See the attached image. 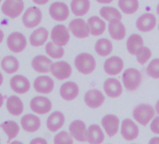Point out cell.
Here are the masks:
<instances>
[{
    "mask_svg": "<svg viewBox=\"0 0 159 144\" xmlns=\"http://www.w3.org/2000/svg\"><path fill=\"white\" fill-rule=\"evenodd\" d=\"M74 65L80 73L89 75L95 71L97 67V61L92 54L88 52H82L75 57Z\"/></svg>",
    "mask_w": 159,
    "mask_h": 144,
    "instance_id": "cell-1",
    "label": "cell"
},
{
    "mask_svg": "<svg viewBox=\"0 0 159 144\" xmlns=\"http://www.w3.org/2000/svg\"><path fill=\"white\" fill-rule=\"evenodd\" d=\"M122 81L124 87L128 92H134L139 88L142 82V75L139 69L129 67L124 71Z\"/></svg>",
    "mask_w": 159,
    "mask_h": 144,
    "instance_id": "cell-2",
    "label": "cell"
},
{
    "mask_svg": "<svg viewBox=\"0 0 159 144\" xmlns=\"http://www.w3.org/2000/svg\"><path fill=\"white\" fill-rule=\"evenodd\" d=\"M155 110L150 104H139L133 110V117L137 123L142 126L147 125L152 119L154 118Z\"/></svg>",
    "mask_w": 159,
    "mask_h": 144,
    "instance_id": "cell-3",
    "label": "cell"
},
{
    "mask_svg": "<svg viewBox=\"0 0 159 144\" xmlns=\"http://www.w3.org/2000/svg\"><path fill=\"white\" fill-rule=\"evenodd\" d=\"M25 9V3L23 0H5L1 7L2 13L11 18L15 19L18 18Z\"/></svg>",
    "mask_w": 159,
    "mask_h": 144,
    "instance_id": "cell-4",
    "label": "cell"
},
{
    "mask_svg": "<svg viewBox=\"0 0 159 144\" xmlns=\"http://www.w3.org/2000/svg\"><path fill=\"white\" fill-rule=\"evenodd\" d=\"M68 29L77 38H86L90 35V28L88 24L82 18L71 20L68 24Z\"/></svg>",
    "mask_w": 159,
    "mask_h": 144,
    "instance_id": "cell-5",
    "label": "cell"
},
{
    "mask_svg": "<svg viewBox=\"0 0 159 144\" xmlns=\"http://www.w3.org/2000/svg\"><path fill=\"white\" fill-rule=\"evenodd\" d=\"M69 29L64 25H57L52 27L50 37L52 41L61 47H64L68 44L70 39Z\"/></svg>",
    "mask_w": 159,
    "mask_h": 144,
    "instance_id": "cell-6",
    "label": "cell"
},
{
    "mask_svg": "<svg viewBox=\"0 0 159 144\" xmlns=\"http://www.w3.org/2000/svg\"><path fill=\"white\" fill-rule=\"evenodd\" d=\"M27 45V40L25 35L20 32H13L9 35L7 38V46L9 50L12 52L19 53L25 50Z\"/></svg>",
    "mask_w": 159,
    "mask_h": 144,
    "instance_id": "cell-7",
    "label": "cell"
},
{
    "mask_svg": "<svg viewBox=\"0 0 159 144\" xmlns=\"http://www.w3.org/2000/svg\"><path fill=\"white\" fill-rule=\"evenodd\" d=\"M42 21V12L38 7L28 8L23 15V24L26 28H35Z\"/></svg>",
    "mask_w": 159,
    "mask_h": 144,
    "instance_id": "cell-8",
    "label": "cell"
},
{
    "mask_svg": "<svg viewBox=\"0 0 159 144\" xmlns=\"http://www.w3.org/2000/svg\"><path fill=\"white\" fill-rule=\"evenodd\" d=\"M69 9L68 6L61 1L53 2L49 8L50 16L53 21L56 22H65L69 17Z\"/></svg>",
    "mask_w": 159,
    "mask_h": 144,
    "instance_id": "cell-9",
    "label": "cell"
},
{
    "mask_svg": "<svg viewBox=\"0 0 159 144\" xmlns=\"http://www.w3.org/2000/svg\"><path fill=\"white\" fill-rule=\"evenodd\" d=\"M50 72L52 75L59 81L67 80L72 74V67L66 61H58L52 63Z\"/></svg>",
    "mask_w": 159,
    "mask_h": 144,
    "instance_id": "cell-10",
    "label": "cell"
},
{
    "mask_svg": "<svg viewBox=\"0 0 159 144\" xmlns=\"http://www.w3.org/2000/svg\"><path fill=\"white\" fill-rule=\"evenodd\" d=\"M156 17L151 12H146L140 15L136 21V27L139 31L148 33L153 30L156 26Z\"/></svg>",
    "mask_w": 159,
    "mask_h": 144,
    "instance_id": "cell-11",
    "label": "cell"
},
{
    "mask_svg": "<svg viewBox=\"0 0 159 144\" xmlns=\"http://www.w3.org/2000/svg\"><path fill=\"white\" fill-rule=\"evenodd\" d=\"M52 107L51 100L46 97L38 96L33 97L30 101V109L37 114H46L51 111Z\"/></svg>",
    "mask_w": 159,
    "mask_h": 144,
    "instance_id": "cell-12",
    "label": "cell"
},
{
    "mask_svg": "<svg viewBox=\"0 0 159 144\" xmlns=\"http://www.w3.org/2000/svg\"><path fill=\"white\" fill-rule=\"evenodd\" d=\"M124 61L119 56H111L106 59L103 65L104 71L110 76H116L124 69Z\"/></svg>",
    "mask_w": 159,
    "mask_h": 144,
    "instance_id": "cell-13",
    "label": "cell"
},
{
    "mask_svg": "<svg viewBox=\"0 0 159 144\" xmlns=\"http://www.w3.org/2000/svg\"><path fill=\"white\" fill-rule=\"evenodd\" d=\"M84 102L91 109H98L105 102V96L98 89H90L84 95Z\"/></svg>",
    "mask_w": 159,
    "mask_h": 144,
    "instance_id": "cell-14",
    "label": "cell"
},
{
    "mask_svg": "<svg viewBox=\"0 0 159 144\" xmlns=\"http://www.w3.org/2000/svg\"><path fill=\"white\" fill-rule=\"evenodd\" d=\"M139 129L131 119H125L121 124V135L128 141H132L139 137Z\"/></svg>",
    "mask_w": 159,
    "mask_h": 144,
    "instance_id": "cell-15",
    "label": "cell"
},
{
    "mask_svg": "<svg viewBox=\"0 0 159 144\" xmlns=\"http://www.w3.org/2000/svg\"><path fill=\"white\" fill-rule=\"evenodd\" d=\"M101 124L106 132V134L112 137H114L117 132L119 131L120 126V120L119 118L114 114H107L105 115L101 120Z\"/></svg>",
    "mask_w": 159,
    "mask_h": 144,
    "instance_id": "cell-16",
    "label": "cell"
},
{
    "mask_svg": "<svg viewBox=\"0 0 159 144\" xmlns=\"http://www.w3.org/2000/svg\"><path fill=\"white\" fill-rule=\"evenodd\" d=\"M69 132L73 138L79 142L86 141V124L82 120H75L69 124Z\"/></svg>",
    "mask_w": 159,
    "mask_h": 144,
    "instance_id": "cell-17",
    "label": "cell"
},
{
    "mask_svg": "<svg viewBox=\"0 0 159 144\" xmlns=\"http://www.w3.org/2000/svg\"><path fill=\"white\" fill-rule=\"evenodd\" d=\"M10 85L12 91L19 95H25L30 90V82L23 75L13 76L10 81Z\"/></svg>",
    "mask_w": 159,
    "mask_h": 144,
    "instance_id": "cell-18",
    "label": "cell"
},
{
    "mask_svg": "<svg viewBox=\"0 0 159 144\" xmlns=\"http://www.w3.org/2000/svg\"><path fill=\"white\" fill-rule=\"evenodd\" d=\"M103 89L105 94L111 98H117L123 93V85L121 82L114 78L107 79L103 83Z\"/></svg>",
    "mask_w": 159,
    "mask_h": 144,
    "instance_id": "cell-19",
    "label": "cell"
},
{
    "mask_svg": "<svg viewBox=\"0 0 159 144\" xmlns=\"http://www.w3.org/2000/svg\"><path fill=\"white\" fill-rule=\"evenodd\" d=\"M33 85L36 92L43 95L50 94L54 89V82L49 76H39L36 78Z\"/></svg>",
    "mask_w": 159,
    "mask_h": 144,
    "instance_id": "cell-20",
    "label": "cell"
},
{
    "mask_svg": "<svg viewBox=\"0 0 159 144\" xmlns=\"http://www.w3.org/2000/svg\"><path fill=\"white\" fill-rule=\"evenodd\" d=\"M108 30L113 40H123L126 35V29L121 20H113L109 23Z\"/></svg>",
    "mask_w": 159,
    "mask_h": 144,
    "instance_id": "cell-21",
    "label": "cell"
},
{
    "mask_svg": "<svg viewBox=\"0 0 159 144\" xmlns=\"http://www.w3.org/2000/svg\"><path fill=\"white\" fill-rule=\"evenodd\" d=\"M52 65V60L45 55H37L32 59L31 66L38 73H48Z\"/></svg>",
    "mask_w": 159,
    "mask_h": 144,
    "instance_id": "cell-22",
    "label": "cell"
},
{
    "mask_svg": "<svg viewBox=\"0 0 159 144\" xmlns=\"http://www.w3.org/2000/svg\"><path fill=\"white\" fill-rule=\"evenodd\" d=\"M79 86L74 82H66L60 87V96L66 101H72L79 96Z\"/></svg>",
    "mask_w": 159,
    "mask_h": 144,
    "instance_id": "cell-23",
    "label": "cell"
},
{
    "mask_svg": "<svg viewBox=\"0 0 159 144\" xmlns=\"http://www.w3.org/2000/svg\"><path fill=\"white\" fill-rule=\"evenodd\" d=\"M105 139V135L98 124H91L86 131V141L89 144H101Z\"/></svg>",
    "mask_w": 159,
    "mask_h": 144,
    "instance_id": "cell-24",
    "label": "cell"
},
{
    "mask_svg": "<svg viewBox=\"0 0 159 144\" xmlns=\"http://www.w3.org/2000/svg\"><path fill=\"white\" fill-rule=\"evenodd\" d=\"M40 119L35 114H26L21 119V125L23 129L28 133L37 132L40 127Z\"/></svg>",
    "mask_w": 159,
    "mask_h": 144,
    "instance_id": "cell-25",
    "label": "cell"
},
{
    "mask_svg": "<svg viewBox=\"0 0 159 144\" xmlns=\"http://www.w3.org/2000/svg\"><path fill=\"white\" fill-rule=\"evenodd\" d=\"M91 8L90 0H71L70 10L71 12L77 17H83L86 15Z\"/></svg>",
    "mask_w": 159,
    "mask_h": 144,
    "instance_id": "cell-26",
    "label": "cell"
},
{
    "mask_svg": "<svg viewBox=\"0 0 159 144\" xmlns=\"http://www.w3.org/2000/svg\"><path fill=\"white\" fill-rule=\"evenodd\" d=\"M65 116L61 111H53L47 119L46 126L51 132H57L65 124Z\"/></svg>",
    "mask_w": 159,
    "mask_h": 144,
    "instance_id": "cell-27",
    "label": "cell"
},
{
    "mask_svg": "<svg viewBox=\"0 0 159 144\" xmlns=\"http://www.w3.org/2000/svg\"><path fill=\"white\" fill-rule=\"evenodd\" d=\"M90 28V34L94 37H98L104 34L106 30V23L98 16H91L87 20Z\"/></svg>",
    "mask_w": 159,
    "mask_h": 144,
    "instance_id": "cell-28",
    "label": "cell"
},
{
    "mask_svg": "<svg viewBox=\"0 0 159 144\" xmlns=\"http://www.w3.org/2000/svg\"><path fill=\"white\" fill-rule=\"evenodd\" d=\"M49 31L44 27H39L32 32L29 38V42L33 47H40L44 45L49 38Z\"/></svg>",
    "mask_w": 159,
    "mask_h": 144,
    "instance_id": "cell-29",
    "label": "cell"
},
{
    "mask_svg": "<svg viewBox=\"0 0 159 144\" xmlns=\"http://www.w3.org/2000/svg\"><path fill=\"white\" fill-rule=\"evenodd\" d=\"M6 107L8 111L13 116H19L24 111V103L17 96H11L7 99Z\"/></svg>",
    "mask_w": 159,
    "mask_h": 144,
    "instance_id": "cell-30",
    "label": "cell"
},
{
    "mask_svg": "<svg viewBox=\"0 0 159 144\" xmlns=\"http://www.w3.org/2000/svg\"><path fill=\"white\" fill-rule=\"evenodd\" d=\"M1 67L7 74H14L20 68L18 59L12 55H7L1 60Z\"/></svg>",
    "mask_w": 159,
    "mask_h": 144,
    "instance_id": "cell-31",
    "label": "cell"
},
{
    "mask_svg": "<svg viewBox=\"0 0 159 144\" xmlns=\"http://www.w3.org/2000/svg\"><path fill=\"white\" fill-rule=\"evenodd\" d=\"M143 46L144 41L140 35L132 34L128 37V39L126 41V50L131 55H136L139 50Z\"/></svg>",
    "mask_w": 159,
    "mask_h": 144,
    "instance_id": "cell-32",
    "label": "cell"
},
{
    "mask_svg": "<svg viewBox=\"0 0 159 144\" xmlns=\"http://www.w3.org/2000/svg\"><path fill=\"white\" fill-rule=\"evenodd\" d=\"M112 50L113 44L108 38H99L95 44V51L101 57L109 56L112 52Z\"/></svg>",
    "mask_w": 159,
    "mask_h": 144,
    "instance_id": "cell-33",
    "label": "cell"
},
{
    "mask_svg": "<svg viewBox=\"0 0 159 144\" xmlns=\"http://www.w3.org/2000/svg\"><path fill=\"white\" fill-rule=\"evenodd\" d=\"M0 128H2L3 131L8 136V141L11 143L12 139H14L19 132H20V126L19 124L14 121H6L0 124Z\"/></svg>",
    "mask_w": 159,
    "mask_h": 144,
    "instance_id": "cell-34",
    "label": "cell"
},
{
    "mask_svg": "<svg viewBox=\"0 0 159 144\" xmlns=\"http://www.w3.org/2000/svg\"><path fill=\"white\" fill-rule=\"evenodd\" d=\"M118 7L122 12L127 15H132L138 11L139 2V0H118Z\"/></svg>",
    "mask_w": 159,
    "mask_h": 144,
    "instance_id": "cell-35",
    "label": "cell"
},
{
    "mask_svg": "<svg viewBox=\"0 0 159 144\" xmlns=\"http://www.w3.org/2000/svg\"><path fill=\"white\" fill-rule=\"evenodd\" d=\"M99 14L103 20H106L109 23L113 20H122L121 12L114 7H110V6L102 7L99 11Z\"/></svg>",
    "mask_w": 159,
    "mask_h": 144,
    "instance_id": "cell-36",
    "label": "cell"
},
{
    "mask_svg": "<svg viewBox=\"0 0 159 144\" xmlns=\"http://www.w3.org/2000/svg\"><path fill=\"white\" fill-rule=\"evenodd\" d=\"M45 51H46V53L51 58H53V59H60L65 54L64 48L54 44L52 41L47 42V44L45 46Z\"/></svg>",
    "mask_w": 159,
    "mask_h": 144,
    "instance_id": "cell-37",
    "label": "cell"
},
{
    "mask_svg": "<svg viewBox=\"0 0 159 144\" xmlns=\"http://www.w3.org/2000/svg\"><path fill=\"white\" fill-rule=\"evenodd\" d=\"M147 75L155 80H159V58L152 59L146 68Z\"/></svg>",
    "mask_w": 159,
    "mask_h": 144,
    "instance_id": "cell-38",
    "label": "cell"
},
{
    "mask_svg": "<svg viewBox=\"0 0 159 144\" xmlns=\"http://www.w3.org/2000/svg\"><path fill=\"white\" fill-rule=\"evenodd\" d=\"M152 57V51L150 50V48L143 46L141 47L139 52L136 53V58L137 61L139 65H145Z\"/></svg>",
    "mask_w": 159,
    "mask_h": 144,
    "instance_id": "cell-39",
    "label": "cell"
},
{
    "mask_svg": "<svg viewBox=\"0 0 159 144\" xmlns=\"http://www.w3.org/2000/svg\"><path fill=\"white\" fill-rule=\"evenodd\" d=\"M53 144H73V137L70 133L61 131L57 133L53 138Z\"/></svg>",
    "mask_w": 159,
    "mask_h": 144,
    "instance_id": "cell-40",
    "label": "cell"
},
{
    "mask_svg": "<svg viewBox=\"0 0 159 144\" xmlns=\"http://www.w3.org/2000/svg\"><path fill=\"white\" fill-rule=\"evenodd\" d=\"M151 131L154 134L159 135V116L154 117L151 123Z\"/></svg>",
    "mask_w": 159,
    "mask_h": 144,
    "instance_id": "cell-41",
    "label": "cell"
},
{
    "mask_svg": "<svg viewBox=\"0 0 159 144\" xmlns=\"http://www.w3.org/2000/svg\"><path fill=\"white\" fill-rule=\"evenodd\" d=\"M29 144H48V142L43 137H35L30 141Z\"/></svg>",
    "mask_w": 159,
    "mask_h": 144,
    "instance_id": "cell-42",
    "label": "cell"
},
{
    "mask_svg": "<svg viewBox=\"0 0 159 144\" xmlns=\"http://www.w3.org/2000/svg\"><path fill=\"white\" fill-rule=\"evenodd\" d=\"M32 1L36 4V5H39V6H43L46 5L50 0H32Z\"/></svg>",
    "mask_w": 159,
    "mask_h": 144,
    "instance_id": "cell-43",
    "label": "cell"
},
{
    "mask_svg": "<svg viewBox=\"0 0 159 144\" xmlns=\"http://www.w3.org/2000/svg\"><path fill=\"white\" fill-rule=\"evenodd\" d=\"M96 1L99 4H102V5H108V4L112 3L113 0H96Z\"/></svg>",
    "mask_w": 159,
    "mask_h": 144,
    "instance_id": "cell-44",
    "label": "cell"
},
{
    "mask_svg": "<svg viewBox=\"0 0 159 144\" xmlns=\"http://www.w3.org/2000/svg\"><path fill=\"white\" fill-rule=\"evenodd\" d=\"M149 144H159V137H152L149 141Z\"/></svg>",
    "mask_w": 159,
    "mask_h": 144,
    "instance_id": "cell-45",
    "label": "cell"
},
{
    "mask_svg": "<svg viewBox=\"0 0 159 144\" xmlns=\"http://www.w3.org/2000/svg\"><path fill=\"white\" fill-rule=\"evenodd\" d=\"M3 103H4V97L1 93H0V109H1V107L3 106Z\"/></svg>",
    "mask_w": 159,
    "mask_h": 144,
    "instance_id": "cell-46",
    "label": "cell"
},
{
    "mask_svg": "<svg viewBox=\"0 0 159 144\" xmlns=\"http://www.w3.org/2000/svg\"><path fill=\"white\" fill-rule=\"evenodd\" d=\"M154 110H155V111L157 112V114L159 115V100L156 102V104H155V107H154Z\"/></svg>",
    "mask_w": 159,
    "mask_h": 144,
    "instance_id": "cell-47",
    "label": "cell"
},
{
    "mask_svg": "<svg viewBox=\"0 0 159 144\" xmlns=\"http://www.w3.org/2000/svg\"><path fill=\"white\" fill-rule=\"evenodd\" d=\"M3 39H4V33L1 29H0V43L3 41Z\"/></svg>",
    "mask_w": 159,
    "mask_h": 144,
    "instance_id": "cell-48",
    "label": "cell"
},
{
    "mask_svg": "<svg viewBox=\"0 0 159 144\" xmlns=\"http://www.w3.org/2000/svg\"><path fill=\"white\" fill-rule=\"evenodd\" d=\"M3 81H4L3 75H2V73H1V72H0V86L2 85V83H3Z\"/></svg>",
    "mask_w": 159,
    "mask_h": 144,
    "instance_id": "cell-49",
    "label": "cell"
},
{
    "mask_svg": "<svg viewBox=\"0 0 159 144\" xmlns=\"http://www.w3.org/2000/svg\"><path fill=\"white\" fill-rule=\"evenodd\" d=\"M10 144H24L23 142H21V141H18V140H13L12 142H11Z\"/></svg>",
    "mask_w": 159,
    "mask_h": 144,
    "instance_id": "cell-50",
    "label": "cell"
},
{
    "mask_svg": "<svg viewBox=\"0 0 159 144\" xmlns=\"http://www.w3.org/2000/svg\"><path fill=\"white\" fill-rule=\"evenodd\" d=\"M156 13H157L158 16H159V3H158V5L156 6Z\"/></svg>",
    "mask_w": 159,
    "mask_h": 144,
    "instance_id": "cell-51",
    "label": "cell"
},
{
    "mask_svg": "<svg viewBox=\"0 0 159 144\" xmlns=\"http://www.w3.org/2000/svg\"><path fill=\"white\" fill-rule=\"evenodd\" d=\"M158 31H159V24H158Z\"/></svg>",
    "mask_w": 159,
    "mask_h": 144,
    "instance_id": "cell-52",
    "label": "cell"
},
{
    "mask_svg": "<svg viewBox=\"0 0 159 144\" xmlns=\"http://www.w3.org/2000/svg\"><path fill=\"white\" fill-rule=\"evenodd\" d=\"M1 1H2V0H0V3H1Z\"/></svg>",
    "mask_w": 159,
    "mask_h": 144,
    "instance_id": "cell-53",
    "label": "cell"
}]
</instances>
